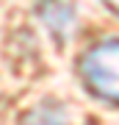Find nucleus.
<instances>
[{
  "label": "nucleus",
  "mask_w": 119,
  "mask_h": 125,
  "mask_svg": "<svg viewBox=\"0 0 119 125\" xmlns=\"http://www.w3.org/2000/svg\"><path fill=\"white\" fill-rule=\"evenodd\" d=\"M36 11H39L42 22L50 28V33H53L58 42H66L69 33L75 31V25H78L75 6H72L69 0H36Z\"/></svg>",
  "instance_id": "2"
},
{
  "label": "nucleus",
  "mask_w": 119,
  "mask_h": 125,
  "mask_svg": "<svg viewBox=\"0 0 119 125\" xmlns=\"http://www.w3.org/2000/svg\"><path fill=\"white\" fill-rule=\"evenodd\" d=\"M105 3H108V6H111L114 11H119V0H105Z\"/></svg>",
  "instance_id": "4"
},
{
  "label": "nucleus",
  "mask_w": 119,
  "mask_h": 125,
  "mask_svg": "<svg viewBox=\"0 0 119 125\" xmlns=\"http://www.w3.org/2000/svg\"><path fill=\"white\" fill-rule=\"evenodd\" d=\"M80 75L97 97L119 103V39H108L86 50L80 58Z\"/></svg>",
  "instance_id": "1"
},
{
  "label": "nucleus",
  "mask_w": 119,
  "mask_h": 125,
  "mask_svg": "<svg viewBox=\"0 0 119 125\" xmlns=\"http://www.w3.org/2000/svg\"><path fill=\"white\" fill-rule=\"evenodd\" d=\"M19 125H69V122H66V114L58 103H42L22 117Z\"/></svg>",
  "instance_id": "3"
}]
</instances>
